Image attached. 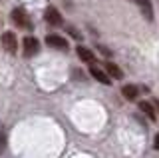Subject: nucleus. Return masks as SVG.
<instances>
[{"label": "nucleus", "instance_id": "obj_1", "mask_svg": "<svg viewBox=\"0 0 159 158\" xmlns=\"http://www.w3.org/2000/svg\"><path fill=\"white\" fill-rule=\"evenodd\" d=\"M0 44H2V48L10 54H16L18 52V40H16V34L14 32H2V36H0Z\"/></svg>", "mask_w": 159, "mask_h": 158}, {"label": "nucleus", "instance_id": "obj_2", "mask_svg": "<svg viewBox=\"0 0 159 158\" xmlns=\"http://www.w3.org/2000/svg\"><path fill=\"white\" fill-rule=\"evenodd\" d=\"M40 50V42L36 40L34 36H26L22 40V52H24V56H34V54H38Z\"/></svg>", "mask_w": 159, "mask_h": 158}, {"label": "nucleus", "instance_id": "obj_3", "mask_svg": "<svg viewBox=\"0 0 159 158\" xmlns=\"http://www.w3.org/2000/svg\"><path fill=\"white\" fill-rule=\"evenodd\" d=\"M46 44L52 46V48H56V50H62V52H66L70 48L68 40L62 38V36H58V34H48V36H46Z\"/></svg>", "mask_w": 159, "mask_h": 158}, {"label": "nucleus", "instance_id": "obj_4", "mask_svg": "<svg viewBox=\"0 0 159 158\" xmlns=\"http://www.w3.org/2000/svg\"><path fill=\"white\" fill-rule=\"evenodd\" d=\"M12 22L20 28H30V20H28V14L24 8H14L12 10Z\"/></svg>", "mask_w": 159, "mask_h": 158}, {"label": "nucleus", "instance_id": "obj_5", "mask_svg": "<svg viewBox=\"0 0 159 158\" xmlns=\"http://www.w3.org/2000/svg\"><path fill=\"white\" fill-rule=\"evenodd\" d=\"M44 18H46V22L52 24V26H60V24L64 22V18H62V14H60V10H58V8H54V6H48V8H46Z\"/></svg>", "mask_w": 159, "mask_h": 158}, {"label": "nucleus", "instance_id": "obj_6", "mask_svg": "<svg viewBox=\"0 0 159 158\" xmlns=\"http://www.w3.org/2000/svg\"><path fill=\"white\" fill-rule=\"evenodd\" d=\"M133 2L139 6V10H141L143 18L151 22V20H153V4H151V0H133Z\"/></svg>", "mask_w": 159, "mask_h": 158}, {"label": "nucleus", "instance_id": "obj_7", "mask_svg": "<svg viewBox=\"0 0 159 158\" xmlns=\"http://www.w3.org/2000/svg\"><path fill=\"white\" fill-rule=\"evenodd\" d=\"M89 74H92L98 82H102V84H111V78L107 76V72L102 70V68H98L96 64H93V66H89Z\"/></svg>", "mask_w": 159, "mask_h": 158}, {"label": "nucleus", "instance_id": "obj_8", "mask_svg": "<svg viewBox=\"0 0 159 158\" xmlns=\"http://www.w3.org/2000/svg\"><path fill=\"white\" fill-rule=\"evenodd\" d=\"M106 72H107V76H109V78H116V80L123 78L121 68H119L117 64H113V62H106Z\"/></svg>", "mask_w": 159, "mask_h": 158}, {"label": "nucleus", "instance_id": "obj_9", "mask_svg": "<svg viewBox=\"0 0 159 158\" xmlns=\"http://www.w3.org/2000/svg\"><path fill=\"white\" fill-rule=\"evenodd\" d=\"M78 56H80V60L92 64V66H93V62H96V56H93V52L88 50V48H84V46H78Z\"/></svg>", "mask_w": 159, "mask_h": 158}, {"label": "nucleus", "instance_id": "obj_10", "mask_svg": "<svg viewBox=\"0 0 159 158\" xmlns=\"http://www.w3.org/2000/svg\"><path fill=\"white\" fill-rule=\"evenodd\" d=\"M139 110H141L143 114H147L149 120H155V118H157V112H155V108H153L151 102H145V100L139 102Z\"/></svg>", "mask_w": 159, "mask_h": 158}, {"label": "nucleus", "instance_id": "obj_11", "mask_svg": "<svg viewBox=\"0 0 159 158\" xmlns=\"http://www.w3.org/2000/svg\"><path fill=\"white\" fill-rule=\"evenodd\" d=\"M121 94L127 98V100H135L137 94H139V88L137 86H133V84H127V86H123L121 88Z\"/></svg>", "mask_w": 159, "mask_h": 158}, {"label": "nucleus", "instance_id": "obj_12", "mask_svg": "<svg viewBox=\"0 0 159 158\" xmlns=\"http://www.w3.org/2000/svg\"><path fill=\"white\" fill-rule=\"evenodd\" d=\"M4 148H6V132L0 128V154L4 152Z\"/></svg>", "mask_w": 159, "mask_h": 158}, {"label": "nucleus", "instance_id": "obj_13", "mask_svg": "<svg viewBox=\"0 0 159 158\" xmlns=\"http://www.w3.org/2000/svg\"><path fill=\"white\" fill-rule=\"evenodd\" d=\"M155 148H157V150H159V134L155 136Z\"/></svg>", "mask_w": 159, "mask_h": 158}, {"label": "nucleus", "instance_id": "obj_14", "mask_svg": "<svg viewBox=\"0 0 159 158\" xmlns=\"http://www.w3.org/2000/svg\"><path fill=\"white\" fill-rule=\"evenodd\" d=\"M153 106L157 108V112H159V100H153Z\"/></svg>", "mask_w": 159, "mask_h": 158}]
</instances>
